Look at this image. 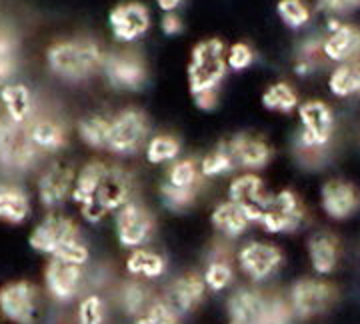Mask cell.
<instances>
[{"label":"cell","mask_w":360,"mask_h":324,"mask_svg":"<svg viewBox=\"0 0 360 324\" xmlns=\"http://www.w3.org/2000/svg\"><path fill=\"white\" fill-rule=\"evenodd\" d=\"M286 300L290 304L295 318L310 320L333 309L336 300V288L322 276H307V278H298L288 288Z\"/></svg>","instance_id":"cell-9"},{"label":"cell","mask_w":360,"mask_h":324,"mask_svg":"<svg viewBox=\"0 0 360 324\" xmlns=\"http://www.w3.org/2000/svg\"><path fill=\"white\" fill-rule=\"evenodd\" d=\"M310 268L316 276H328L336 271L340 260V245L338 238L330 233H314L307 242Z\"/></svg>","instance_id":"cell-23"},{"label":"cell","mask_w":360,"mask_h":324,"mask_svg":"<svg viewBox=\"0 0 360 324\" xmlns=\"http://www.w3.org/2000/svg\"><path fill=\"white\" fill-rule=\"evenodd\" d=\"M182 2H184V0H156V6H158L165 14H168L176 13V8H179Z\"/></svg>","instance_id":"cell-46"},{"label":"cell","mask_w":360,"mask_h":324,"mask_svg":"<svg viewBox=\"0 0 360 324\" xmlns=\"http://www.w3.org/2000/svg\"><path fill=\"white\" fill-rule=\"evenodd\" d=\"M124 271L130 278H139L144 283L160 280L168 271L167 259L148 247L129 250V257L124 259Z\"/></svg>","instance_id":"cell-24"},{"label":"cell","mask_w":360,"mask_h":324,"mask_svg":"<svg viewBox=\"0 0 360 324\" xmlns=\"http://www.w3.org/2000/svg\"><path fill=\"white\" fill-rule=\"evenodd\" d=\"M255 63V51L250 44L246 42H234L226 48V65L229 70L234 72H243L246 68H250Z\"/></svg>","instance_id":"cell-42"},{"label":"cell","mask_w":360,"mask_h":324,"mask_svg":"<svg viewBox=\"0 0 360 324\" xmlns=\"http://www.w3.org/2000/svg\"><path fill=\"white\" fill-rule=\"evenodd\" d=\"M162 182L172 186V188L200 195L205 179L200 174V164H198L196 158H179L172 164H168Z\"/></svg>","instance_id":"cell-31"},{"label":"cell","mask_w":360,"mask_h":324,"mask_svg":"<svg viewBox=\"0 0 360 324\" xmlns=\"http://www.w3.org/2000/svg\"><path fill=\"white\" fill-rule=\"evenodd\" d=\"M198 164H200V174L205 181H214V179H222L236 172V164L226 143H220L214 150L205 155V158L198 160Z\"/></svg>","instance_id":"cell-37"},{"label":"cell","mask_w":360,"mask_h":324,"mask_svg":"<svg viewBox=\"0 0 360 324\" xmlns=\"http://www.w3.org/2000/svg\"><path fill=\"white\" fill-rule=\"evenodd\" d=\"M296 112L300 120V132L296 136L298 155L310 156L316 162L335 134L333 108L322 101H307L298 106Z\"/></svg>","instance_id":"cell-5"},{"label":"cell","mask_w":360,"mask_h":324,"mask_svg":"<svg viewBox=\"0 0 360 324\" xmlns=\"http://www.w3.org/2000/svg\"><path fill=\"white\" fill-rule=\"evenodd\" d=\"M110 120L112 118L104 115H89L78 120V136L89 148L94 150H106L108 148V136H110Z\"/></svg>","instance_id":"cell-35"},{"label":"cell","mask_w":360,"mask_h":324,"mask_svg":"<svg viewBox=\"0 0 360 324\" xmlns=\"http://www.w3.org/2000/svg\"><path fill=\"white\" fill-rule=\"evenodd\" d=\"M180 320L182 318L168 306L165 299L156 297L146 311L132 318V324H180Z\"/></svg>","instance_id":"cell-40"},{"label":"cell","mask_w":360,"mask_h":324,"mask_svg":"<svg viewBox=\"0 0 360 324\" xmlns=\"http://www.w3.org/2000/svg\"><path fill=\"white\" fill-rule=\"evenodd\" d=\"M360 6V0H316V11L335 18L336 14L348 13Z\"/></svg>","instance_id":"cell-44"},{"label":"cell","mask_w":360,"mask_h":324,"mask_svg":"<svg viewBox=\"0 0 360 324\" xmlns=\"http://www.w3.org/2000/svg\"><path fill=\"white\" fill-rule=\"evenodd\" d=\"M292 320H295V314L290 311V304H288L286 297L270 294L266 314L262 316V320L258 324H292Z\"/></svg>","instance_id":"cell-41"},{"label":"cell","mask_w":360,"mask_h":324,"mask_svg":"<svg viewBox=\"0 0 360 324\" xmlns=\"http://www.w3.org/2000/svg\"><path fill=\"white\" fill-rule=\"evenodd\" d=\"M150 138V120L141 108H124L110 120V136H108V153L116 156H134Z\"/></svg>","instance_id":"cell-7"},{"label":"cell","mask_w":360,"mask_h":324,"mask_svg":"<svg viewBox=\"0 0 360 324\" xmlns=\"http://www.w3.org/2000/svg\"><path fill=\"white\" fill-rule=\"evenodd\" d=\"M210 224L217 231V234H220L226 240H238L252 226L248 216L243 212V208L236 207L229 198L214 205V208L210 210Z\"/></svg>","instance_id":"cell-25"},{"label":"cell","mask_w":360,"mask_h":324,"mask_svg":"<svg viewBox=\"0 0 360 324\" xmlns=\"http://www.w3.org/2000/svg\"><path fill=\"white\" fill-rule=\"evenodd\" d=\"M108 26H110L112 37L118 42L130 44V42H136L139 39H142L148 32L150 13L142 2H136V0L120 2L108 14Z\"/></svg>","instance_id":"cell-17"},{"label":"cell","mask_w":360,"mask_h":324,"mask_svg":"<svg viewBox=\"0 0 360 324\" xmlns=\"http://www.w3.org/2000/svg\"><path fill=\"white\" fill-rule=\"evenodd\" d=\"M182 20H180V16L176 13H168L162 16V20H160V30L167 34V37H176L182 32Z\"/></svg>","instance_id":"cell-45"},{"label":"cell","mask_w":360,"mask_h":324,"mask_svg":"<svg viewBox=\"0 0 360 324\" xmlns=\"http://www.w3.org/2000/svg\"><path fill=\"white\" fill-rule=\"evenodd\" d=\"M276 13L284 25L288 28H295V30L309 25L312 18V13L304 0H278Z\"/></svg>","instance_id":"cell-39"},{"label":"cell","mask_w":360,"mask_h":324,"mask_svg":"<svg viewBox=\"0 0 360 324\" xmlns=\"http://www.w3.org/2000/svg\"><path fill=\"white\" fill-rule=\"evenodd\" d=\"M208 288L200 273H184L176 276L162 292V299L180 318L193 314L205 302Z\"/></svg>","instance_id":"cell-18"},{"label":"cell","mask_w":360,"mask_h":324,"mask_svg":"<svg viewBox=\"0 0 360 324\" xmlns=\"http://www.w3.org/2000/svg\"><path fill=\"white\" fill-rule=\"evenodd\" d=\"M180 141L172 134H153L148 143L144 146V158L153 167H162V164H172L180 158Z\"/></svg>","instance_id":"cell-33"},{"label":"cell","mask_w":360,"mask_h":324,"mask_svg":"<svg viewBox=\"0 0 360 324\" xmlns=\"http://www.w3.org/2000/svg\"><path fill=\"white\" fill-rule=\"evenodd\" d=\"M108 169V162L104 160H89L84 167H80L77 172V181H75V188H72V196L70 200L77 205L78 208L86 207L94 200L96 196V190L101 186V181H103L104 172Z\"/></svg>","instance_id":"cell-29"},{"label":"cell","mask_w":360,"mask_h":324,"mask_svg":"<svg viewBox=\"0 0 360 324\" xmlns=\"http://www.w3.org/2000/svg\"><path fill=\"white\" fill-rule=\"evenodd\" d=\"M77 324H106V302L101 294L90 292L78 300Z\"/></svg>","instance_id":"cell-38"},{"label":"cell","mask_w":360,"mask_h":324,"mask_svg":"<svg viewBox=\"0 0 360 324\" xmlns=\"http://www.w3.org/2000/svg\"><path fill=\"white\" fill-rule=\"evenodd\" d=\"M155 299L156 297L153 294L148 283L139 280V278H130V276L127 280H122L116 290V302H118L120 311L130 318H136L139 314H142Z\"/></svg>","instance_id":"cell-28"},{"label":"cell","mask_w":360,"mask_h":324,"mask_svg":"<svg viewBox=\"0 0 360 324\" xmlns=\"http://www.w3.org/2000/svg\"><path fill=\"white\" fill-rule=\"evenodd\" d=\"M136 181L129 169L120 164H108L94 200L86 207L78 208L80 216L90 224L103 222L108 214H116L124 205L134 198Z\"/></svg>","instance_id":"cell-3"},{"label":"cell","mask_w":360,"mask_h":324,"mask_svg":"<svg viewBox=\"0 0 360 324\" xmlns=\"http://www.w3.org/2000/svg\"><path fill=\"white\" fill-rule=\"evenodd\" d=\"M155 233L156 219L153 210L136 198H132L115 214L116 240L127 250L148 247V242L155 238Z\"/></svg>","instance_id":"cell-10"},{"label":"cell","mask_w":360,"mask_h":324,"mask_svg":"<svg viewBox=\"0 0 360 324\" xmlns=\"http://www.w3.org/2000/svg\"><path fill=\"white\" fill-rule=\"evenodd\" d=\"M234 264L252 285H264L283 271L284 252L269 240H246L236 250Z\"/></svg>","instance_id":"cell-6"},{"label":"cell","mask_w":360,"mask_h":324,"mask_svg":"<svg viewBox=\"0 0 360 324\" xmlns=\"http://www.w3.org/2000/svg\"><path fill=\"white\" fill-rule=\"evenodd\" d=\"M28 247L49 259L65 260L78 266H86L90 262V248L84 242L78 224L75 219L58 210H51L32 228L28 236Z\"/></svg>","instance_id":"cell-1"},{"label":"cell","mask_w":360,"mask_h":324,"mask_svg":"<svg viewBox=\"0 0 360 324\" xmlns=\"http://www.w3.org/2000/svg\"><path fill=\"white\" fill-rule=\"evenodd\" d=\"M321 207L333 221H347L360 210V190L345 179H328L321 188Z\"/></svg>","instance_id":"cell-19"},{"label":"cell","mask_w":360,"mask_h":324,"mask_svg":"<svg viewBox=\"0 0 360 324\" xmlns=\"http://www.w3.org/2000/svg\"><path fill=\"white\" fill-rule=\"evenodd\" d=\"M30 214V196L22 186L0 182V221L22 224Z\"/></svg>","instance_id":"cell-30"},{"label":"cell","mask_w":360,"mask_h":324,"mask_svg":"<svg viewBox=\"0 0 360 324\" xmlns=\"http://www.w3.org/2000/svg\"><path fill=\"white\" fill-rule=\"evenodd\" d=\"M106 52L92 39H65L52 42L46 51V65L56 77L80 82L103 70Z\"/></svg>","instance_id":"cell-2"},{"label":"cell","mask_w":360,"mask_h":324,"mask_svg":"<svg viewBox=\"0 0 360 324\" xmlns=\"http://www.w3.org/2000/svg\"><path fill=\"white\" fill-rule=\"evenodd\" d=\"M42 278H44V290L54 302L70 304L82 294L84 266L70 264L58 259H49Z\"/></svg>","instance_id":"cell-15"},{"label":"cell","mask_w":360,"mask_h":324,"mask_svg":"<svg viewBox=\"0 0 360 324\" xmlns=\"http://www.w3.org/2000/svg\"><path fill=\"white\" fill-rule=\"evenodd\" d=\"M103 74L116 91L139 92L146 84L148 70L141 54L132 51H116L106 52Z\"/></svg>","instance_id":"cell-14"},{"label":"cell","mask_w":360,"mask_h":324,"mask_svg":"<svg viewBox=\"0 0 360 324\" xmlns=\"http://www.w3.org/2000/svg\"><path fill=\"white\" fill-rule=\"evenodd\" d=\"M0 316L13 324L39 323V286L30 280H11L0 286Z\"/></svg>","instance_id":"cell-11"},{"label":"cell","mask_w":360,"mask_h":324,"mask_svg":"<svg viewBox=\"0 0 360 324\" xmlns=\"http://www.w3.org/2000/svg\"><path fill=\"white\" fill-rule=\"evenodd\" d=\"M307 221V208L300 196L290 188L272 193V200L266 214L260 221V228L269 234H292L302 228Z\"/></svg>","instance_id":"cell-12"},{"label":"cell","mask_w":360,"mask_h":324,"mask_svg":"<svg viewBox=\"0 0 360 324\" xmlns=\"http://www.w3.org/2000/svg\"><path fill=\"white\" fill-rule=\"evenodd\" d=\"M0 103L4 106V117L11 118L16 124H30L34 103L32 92L26 84L20 82H8L0 89Z\"/></svg>","instance_id":"cell-26"},{"label":"cell","mask_w":360,"mask_h":324,"mask_svg":"<svg viewBox=\"0 0 360 324\" xmlns=\"http://www.w3.org/2000/svg\"><path fill=\"white\" fill-rule=\"evenodd\" d=\"M260 101H262V106L266 110H270V112H283V115L298 110V106H300L296 91L288 82H284V80L269 84L266 91L262 92V98Z\"/></svg>","instance_id":"cell-36"},{"label":"cell","mask_w":360,"mask_h":324,"mask_svg":"<svg viewBox=\"0 0 360 324\" xmlns=\"http://www.w3.org/2000/svg\"><path fill=\"white\" fill-rule=\"evenodd\" d=\"M14 39L8 32H0V86L8 84L14 72Z\"/></svg>","instance_id":"cell-43"},{"label":"cell","mask_w":360,"mask_h":324,"mask_svg":"<svg viewBox=\"0 0 360 324\" xmlns=\"http://www.w3.org/2000/svg\"><path fill=\"white\" fill-rule=\"evenodd\" d=\"M328 91L338 98L360 94V60L338 65L328 77Z\"/></svg>","instance_id":"cell-34"},{"label":"cell","mask_w":360,"mask_h":324,"mask_svg":"<svg viewBox=\"0 0 360 324\" xmlns=\"http://www.w3.org/2000/svg\"><path fill=\"white\" fill-rule=\"evenodd\" d=\"M360 54V28L340 22L336 18L328 20V37L322 40V56L333 63H350Z\"/></svg>","instance_id":"cell-22"},{"label":"cell","mask_w":360,"mask_h":324,"mask_svg":"<svg viewBox=\"0 0 360 324\" xmlns=\"http://www.w3.org/2000/svg\"><path fill=\"white\" fill-rule=\"evenodd\" d=\"M226 46L220 39L200 40L191 52L188 63V89L193 96L219 92L226 77Z\"/></svg>","instance_id":"cell-4"},{"label":"cell","mask_w":360,"mask_h":324,"mask_svg":"<svg viewBox=\"0 0 360 324\" xmlns=\"http://www.w3.org/2000/svg\"><path fill=\"white\" fill-rule=\"evenodd\" d=\"M229 324H238V323H229Z\"/></svg>","instance_id":"cell-47"},{"label":"cell","mask_w":360,"mask_h":324,"mask_svg":"<svg viewBox=\"0 0 360 324\" xmlns=\"http://www.w3.org/2000/svg\"><path fill=\"white\" fill-rule=\"evenodd\" d=\"M77 172L78 170H75V167H70L63 160L49 164L40 172L39 181H37V195H39L40 205L49 210H58V207H63L72 196Z\"/></svg>","instance_id":"cell-16"},{"label":"cell","mask_w":360,"mask_h":324,"mask_svg":"<svg viewBox=\"0 0 360 324\" xmlns=\"http://www.w3.org/2000/svg\"><path fill=\"white\" fill-rule=\"evenodd\" d=\"M224 143L229 146L232 158H234L236 170H240V172H258L264 167H269L270 158H272V148L264 138H260L257 134L238 132V134H234Z\"/></svg>","instance_id":"cell-21"},{"label":"cell","mask_w":360,"mask_h":324,"mask_svg":"<svg viewBox=\"0 0 360 324\" xmlns=\"http://www.w3.org/2000/svg\"><path fill=\"white\" fill-rule=\"evenodd\" d=\"M202 278H205V285L208 288V292L219 294V292L229 290L234 285V280H236L234 262L224 252H214L210 259L206 260Z\"/></svg>","instance_id":"cell-32"},{"label":"cell","mask_w":360,"mask_h":324,"mask_svg":"<svg viewBox=\"0 0 360 324\" xmlns=\"http://www.w3.org/2000/svg\"><path fill=\"white\" fill-rule=\"evenodd\" d=\"M229 200L243 208L250 224H260L270 207L272 193L266 190L258 172H238L229 184Z\"/></svg>","instance_id":"cell-13"},{"label":"cell","mask_w":360,"mask_h":324,"mask_svg":"<svg viewBox=\"0 0 360 324\" xmlns=\"http://www.w3.org/2000/svg\"><path fill=\"white\" fill-rule=\"evenodd\" d=\"M28 134L40 155H56L66 144L65 127L54 118H32V122L28 124Z\"/></svg>","instance_id":"cell-27"},{"label":"cell","mask_w":360,"mask_h":324,"mask_svg":"<svg viewBox=\"0 0 360 324\" xmlns=\"http://www.w3.org/2000/svg\"><path fill=\"white\" fill-rule=\"evenodd\" d=\"M270 294L257 285L238 286L226 299V312L231 323L258 324L269 309Z\"/></svg>","instance_id":"cell-20"},{"label":"cell","mask_w":360,"mask_h":324,"mask_svg":"<svg viewBox=\"0 0 360 324\" xmlns=\"http://www.w3.org/2000/svg\"><path fill=\"white\" fill-rule=\"evenodd\" d=\"M39 148L30 141L28 124H16L0 117V169L6 172H26L39 162Z\"/></svg>","instance_id":"cell-8"}]
</instances>
